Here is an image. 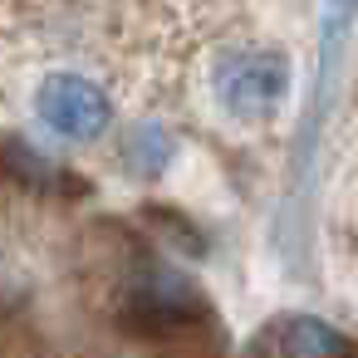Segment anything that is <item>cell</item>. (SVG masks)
I'll return each instance as SVG.
<instances>
[{"label":"cell","mask_w":358,"mask_h":358,"mask_svg":"<svg viewBox=\"0 0 358 358\" xmlns=\"http://www.w3.org/2000/svg\"><path fill=\"white\" fill-rule=\"evenodd\" d=\"M289 84H294V64L285 50L275 45H241V50H226L211 69V89H216V103L231 123H270L285 99H289Z\"/></svg>","instance_id":"6da1fadb"},{"label":"cell","mask_w":358,"mask_h":358,"mask_svg":"<svg viewBox=\"0 0 358 358\" xmlns=\"http://www.w3.org/2000/svg\"><path fill=\"white\" fill-rule=\"evenodd\" d=\"M35 113L50 133H59L69 143H94L113 123V99L94 79H84L74 69H55L35 89Z\"/></svg>","instance_id":"7a4b0ae2"},{"label":"cell","mask_w":358,"mask_h":358,"mask_svg":"<svg viewBox=\"0 0 358 358\" xmlns=\"http://www.w3.org/2000/svg\"><path fill=\"white\" fill-rule=\"evenodd\" d=\"M196 314H206V304H201L196 285H192V280H182L177 270H162V265H152V270L133 275V285H128V294H123V309H118V319H123L133 334H167V329H187Z\"/></svg>","instance_id":"3957f363"},{"label":"cell","mask_w":358,"mask_h":358,"mask_svg":"<svg viewBox=\"0 0 358 358\" xmlns=\"http://www.w3.org/2000/svg\"><path fill=\"white\" fill-rule=\"evenodd\" d=\"M0 182L25 187L35 196H84L89 192L69 167H59L55 157H45L40 148H30L15 133H0Z\"/></svg>","instance_id":"277c9868"},{"label":"cell","mask_w":358,"mask_h":358,"mask_svg":"<svg viewBox=\"0 0 358 358\" xmlns=\"http://www.w3.org/2000/svg\"><path fill=\"white\" fill-rule=\"evenodd\" d=\"M280 353L285 358H343L348 343H343V334L334 324H324L314 314H294L280 329Z\"/></svg>","instance_id":"5b68a950"},{"label":"cell","mask_w":358,"mask_h":358,"mask_svg":"<svg viewBox=\"0 0 358 358\" xmlns=\"http://www.w3.org/2000/svg\"><path fill=\"white\" fill-rule=\"evenodd\" d=\"M177 157V138L162 128V123H138L128 138H123V167L133 177H162Z\"/></svg>","instance_id":"8992f818"}]
</instances>
